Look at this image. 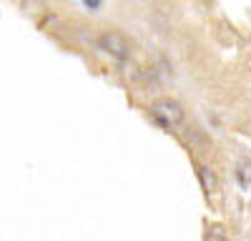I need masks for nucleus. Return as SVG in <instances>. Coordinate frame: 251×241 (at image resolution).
<instances>
[{"instance_id":"1","label":"nucleus","mask_w":251,"mask_h":241,"mask_svg":"<svg viewBox=\"0 0 251 241\" xmlns=\"http://www.w3.org/2000/svg\"><path fill=\"white\" fill-rule=\"evenodd\" d=\"M100 43H103V48H108V50L116 53V55H126V43H123L118 35H113V33L103 35V38H100Z\"/></svg>"}]
</instances>
